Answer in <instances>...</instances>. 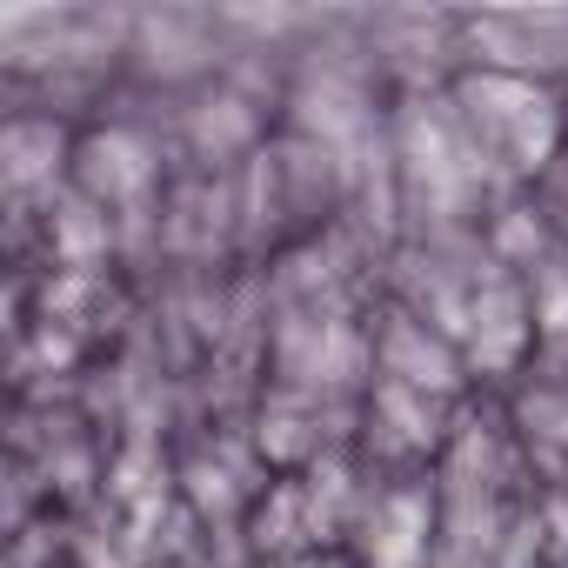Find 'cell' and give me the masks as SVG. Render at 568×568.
<instances>
[{
  "instance_id": "obj_2",
  "label": "cell",
  "mask_w": 568,
  "mask_h": 568,
  "mask_svg": "<svg viewBox=\"0 0 568 568\" xmlns=\"http://www.w3.org/2000/svg\"><path fill=\"white\" fill-rule=\"evenodd\" d=\"M54 161H61L54 128H8L0 134V187H34L41 174H54Z\"/></svg>"
},
{
  "instance_id": "obj_1",
  "label": "cell",
  "mask_w": 568,
  "mask_h": 568,
  "mask_svg": "<svg viewBox=\"0 0 568 568\" xmlns=\"http://www.w3.org/2000/svg\"><path fill=\"white\" fill-rule=\"evenodd\" d=\"M81 174L94 194H134V187H148V148L134 134H101V141H88Z\"/></svg>"
},
{
  "instance_id": "obj_3",
  "label": "cell",
  "mask_w": 568,
  "mask_h": 568,
  "mask_svg": "<svg viewBox=\"0 0 568 568\" xmlns=\"http://www.w3.org/2000/svg\"><path fill=\"white\" fill-rule=\"evenodd\" d=\"M54 234H61V254H74V261H88V254H101V247H108V227L94 221V207H68Z\"/></svg>"
}]
</instances>
